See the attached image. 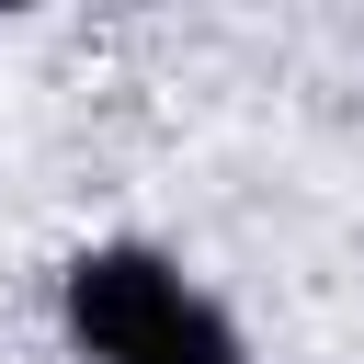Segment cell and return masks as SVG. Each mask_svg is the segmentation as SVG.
<instances>
[{
  "label": "cell",
  "mask_w": 364,
  "mask_h": 364,
  "mask_svg": "<svg viewBox=\"0 0 364 364\" xmlns=\"http://www.w3.org/2000/svg\"><path fill=\"white\" fill-rule=\"evenodd\" d=\"M193 296V273L159 250V239H80L57 262V330L80 364H125L148 330H171Z\"/></svg>",
  "instance_id": "1"
},
{
  "label": "cell",
  "mask_w": 364,
  "mask_h": 364,
  "mask_svg": "<svg viewBox=\"0 0 364 364\" xmlns=\"http://www.w3.org/2000/svg\"><path fill=\"white\" fill-rule=\"evenodd\" d=\"M125 364H250V341H239V318L193 284V296H182V318H171V330H148Z\"/></svg>",
  "instance_id": "2"
}]
</instances>
